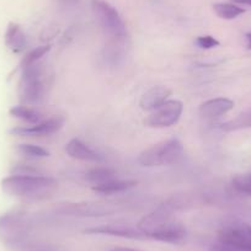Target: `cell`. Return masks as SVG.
Wrapping results in <instances>:
<instances>
[{
	"mask_svg": "<svg viewBox=\"0 0 251 251\" xmlns=\"http://www.w3.org/2000/svg\"><path fill=\"white\" fill-rule=\"evenodd\" d=\"M85 234L90 235H111V236H121V238L127 239H146L147 236L138 229V226H134L129 223H110L103 224L99 226H91L84 230Z\"/></svg>",
	"mask_w": 251,
	"mask_h": 251,
	"instance_id": "10",
	"label": "cell"
},
{
	"mask_svg": "<svg viewBox=\"0 0 251 251\" xmlns=\"http://www.w3.org/2000/svg\"><path fill=\"white\" fill-rule=\"evenodd\" d=\"M138 182L134 180H115L108 181V182L100 183V185H94L93 191L102 196H111L115 194H121V192L128 191L131 188L136 187Z\"/></svg>",
	"mask_w": 251,
	"mask_h": 251,
	"instance_id": "16",
	"label": "cell"
},
{
	"mask_svg": "<svg viewBox=\"0 0 251 251\" xmlns=\"http://www.w3.org/2000/svg\"><path fill=\"white\" fill-rule=\"evenodd\" d=\"M64 125V118L62 116H53L48 118L47 121L38 122L33 126L28 127H14L9 129V134L15 137H48L50 134H54L59 131Z\"/></svg>",
	"mask_w": 251,
	"mask_h": 251,
	"instance_id": "9",
	"label": "cell"
},
{
	"mask_svg": "<svg viewBox=\"0 0 251 251\" xmlns=\"http://www.w3.org/2000/svg\"><path fill=\"white\" fill-rule=\"evenodd\" d=\"M234 3L238 4H243V5H249L251 6V0H233Z\"/></svg>",
	"mask_w": 251,
	"mask_h": 251,
	"instance_id": "31",
	"label": "cell"
},
{
	"mask_svg": "<svg viewBox=\"0 0 251 251\" xmlns=\"http://www.w3.org/2000/svg\"><path fill=\"white\" fill-rule=\"evenodd\" d=\"M10 175H41L40 170L26 164H15L11 166Z\"/></svg>",
	"mask_w": 251,
	"mask_h": 251,
	"instance_id": "25",
	"label": "cell"
},
{
	"mask_svg": "<svg viewBox=\"0 0 251 251\" xmlns=\"http://www.w3.org/2000/svg\"><path fill=\"white\" fill-rule=\"evenodd\" d=\"M251 128V108L241 112L240 115L236 116L233 120L224 122L222 125V129L226 132L239 131V129Z\"/></svg>",
	"mask_w": 251,
	"mask_h": 251,
	"instance_id": "19",
	"label": "cell"
},
{
	"mask_svg": "<svg viewBox=\"0 0 251 251\" xmlns=\"http://www.w3.org/2000/svg\"><path fill=\"white\" fill-rule=\"evenodd\" d=\"M213 9L217 16L223 19V20H233V19L238 18L241 14L245 13V10L243 8H239L238 5H234V4L229 3L214 4Z\"/></svg>",
	"mask_w": 251,
	"mask_h": 251,
	"instance_id": "22",
	"label": "cell"
},
{
	"mask_svg": "<svg viewBox=\"0 0 251 251\" xmlns=\"http://www.w3.org/2000/svg\"><path fill=\"white\" fill-rule=\"evenodd\" d=\"M181 206V201L178 197H173V199L168 200L166 202H164L163 204L158 207L156 209H154L153 212H151L149 214L144 216L141 221L138 222L137 226H138L139 230L147 236V238H151L155 231H158L161 226H165L166 223L173 219V214L178 207Z\"/></svg>",
	"mask_w": 251,
	"mask_h": 251,
	"instance_id": "6",
	"label": "cell"
},
{
	"mask_svg": "<svg viewBox=\"0 0 251 251\" xmlns=\"http://www.w3.org/2000/svg\"><path fill=\"white\" fill-rule=\"evenodd\" d=\"M186 234H187L186 228L182 226V223L171 219L169 223H166L158 231H155L151 238L154 240L164 241V243L180 244L186 239Z\"/></svg>",
	"mask_w": 251,
	"mask_h": 251,
	"instance_id": "11",
	"label": "cell"
},
{
	"mask_svg": "<svg viewBox=\"0 0 251 251\" xmlns=\"http://www.w3.org/2000/svg\"><path fill=\"white\" fill-rule=\"evenodd\" d=\"M245 38H246V47H248L249 50H251V32L246 33Z\"/></svg>",
	"mask_w": 251,
	"mask_h": 251,
	"instance_id": "30",
	"label": "cell"
},
{
	"mask_svg": "<svg viewBox=\"0 0 251 251\" xmlns=\"http://www.w3.org/2000/svg\"><path fill=\"white\" fill-rule=\"evenodd\" d=\"M209 251H251V250L250 249L240 248V246L229 245V244H224L217 240V243H214L213 245L211 246Z\"/></svg>",
	"mask_w": 251,
	"mask_h": 251,
	"instance_id": "27",
	"label": "cell"
},
{
	"mask_svg": "<svg viewBox=\"0 0 251 251\" xmlns=\"http://www.w3.org/2000/svg\"><path fill=\"white\" fill-rule=\"evenodd\" d=\"M58 187L55 178L42 175H9L1 180L4 194L25 201H37L50 196Z\"/></svg>",
	"mask_w": 251,
	"mask_h": 251,
	"instance_id": "1",
	"label": "cell"
},
{
	"mask_svg": "<svg viewBox=\"0 0 251 251\" xmlns=\"http://www.w3.org/2000/svg\"><path fill=\"white\" fill-rule=\"evenodd\" d=\"M234 107V101L226 98H216L211 100L204 101L201 103L199 108L200 115L207 120H213V118L221 117L226 115Z\"/></svg>",
	"mask_w": 251,
	"mask_h": 251,
	"instance_id": "12",
	"label": "cell"
},
{
	"mask_svg": "<svg viewBox=\"0 0 251 251\" xmlns=\"http://www.w3.org/2000/svg\"><path fill=\"white\" fill-rule=\"evenodd\" d=\"M233 186L238 192L251 195V174L235 176L233 178Z\"/></svg>",
	"mask_w": 251,
	"mask_h": 251,
	"instance_id": "24",
	"label": "cell"
},
{
	"mask_svg": "<svg viewBox=\"0 0 251 251\" xmlns=\"http://www.w3.org/2000/svg\"><path fill=\"white\" fill-rule=\"evenodd\" d=\"M196 45L202 50H212L214 47H218L221 42L213 36H200L196 40Z\"/></svg>",
	"mask_w": 251,
	"mask_h": 251,
	"instance_id": "26",
	"label": "cell"
},
{
	"mask_svg": "<svg viewBox=\"0 0 251 251\" xmlns=\"http://www.w3.org/2000/svg\"><path fill=\"white\" fill-rule=\"evenodd\" d=\"M90 6L98 25L112 42L126 41L127 27L116 8L106 0H91Z\"/></svg>",
	"mask_w": 251,
	"mask_h": 251,
	"instance_id": "3",
	"label": "cell"
},
{
	"mask_svg": "<svg viewBox=\"0 0 251 251\" xmlns=\"http://www.w3.org/2000/svg\"><path fill=\"white\" fill-rule=\"evenodd\" d=\"M63 209L72 216H103L113 211L108 206L99 203H75Z\"/></svg>",
	"mask_w": 251,
	"mask_h": 251,
	"instance_id": "17",
	"label": "cell"
},
{
	"mask_svg": "<svg viewBox=\"0 0 251 251\" xmlns=\"http://www.w3.org/2000/svg\"><path fill=\"white\" fill-rule=\"evenodd\" d=\"M4 42L8 50H10L13 53H21L25 50L27 46V37H26L25 31L19 24L9 23L5 35H4Z\"/></svg>",
	"mask_w": 251,
	"mask_h": 251,
	"instance_id": "15",
	"label": "cell"
},
{
	"mask_svg": "<svg viewBox=\"0 0 251 251\" xmlns=\"http://www.w3.org/2000/svg\"><path fill=\"white\" fill-rule=\"evenodd\" d=\"M11 117L18 118V120L24 121V122L31 123V125H36V123L41 122V113L37 112L35 108L30 107L26 105H16L9 110Z\"/></svg>",
	"mask_w": 251,
	"mask_h": 251,
	"instance_id": "18",
	"label": "cell"
},
{
	"mask_svg": "<svg viewBox=\"0 0 251 251\" xmlns=\"http://www.w3.org/2000/svg\"><path fill=\"white\" fill-rule=\"evenodd\" d=\"M18 93L21 102L26 105L42 101L45 95V83L42 78V66L40 63L21 68Z\"/></svg>",
	"mask_w": 251,
	"mask_h": 251,
	"instance_id": "5",
	"label": "cell"
},
{
	"mask_svg": "<svg viewBox=\"0 0 251 251\" xmlns=\"http://www.w3.org/2000/svg\"><path fill=\"white\" fill-rule=\"evenodd\" d=\"M85 178L94 185H100L115 180L116 173L110 168H95L85 174Z\"/></svg>",
	"mask_w": 251,
	"mask_h": 251,
	"instance_id": "21",
	"label": "cell"
},
{
	"mask_svg": "<svg viewBox=\"0 0 251 251\" xmlns=\"http://www.w3.org/2000/svg\"><path fill=\"white\" fill-rule=\"evenodd\" d=\"M110 251H142L138 249H132V248H123V246H117V248L111 249Z\"/></svg>",
	"mask_w": 251,
	"mask_h": 251,
	"instance_id": "29",
	"label": "cell"
},
{
	"mask_svg": "<svg viewBox=\"0 0 251 251\" xmlns=\"http://www.w3.org/2000/svg\"><path fill=\"white\" fill-rule=\"evenodd\" d=\"M66 151L71 158L76 159V160L91 161V163H102L103 158L99 153H96L94 149L86 146L80 139L74 138L67 143Z\"/></svg>",
	"mask_w": 251,
	"mask_h": 251,
	"instance_id": "14",
	"label": "cell"
},
{
	"mask_svg": "<svg viewBox=\"0 0 251 251\" xmlns=\"http://www.w3.org/2000/svg\"><path fill=\"white\" fill-rule=\"evenodd\" d=\"M171 94H173L171 89L166 88V86H153L143 94L141 101H139V106L142 110L151 112V111L156 110L159 106L163 105L165 101H168Z\"/></svg>",
	"mask_w": 251,
	"mask_h": 251,
	"instance_id": "13",
	"label": "cell"
},
{
	"mask_svg": "<svg viewBox=\"0 0 251 251\" xmlns=\"http://www.w3.org/2000/svg\"><path fill=\"white\" fill-rule=\"evenodd\" d=\"M15 151L21 156H25L28 159H42L48 158L50 156V151H46L45 148L40 146H35V144H27V143H21L16 144Z\"/></svg>",
	"mask_w": 251,
	"mask_h": 251,
	"instance_id": "20",
	"label": "cell"
},
{
	"mask_svg": "<svg viewBox=\"0 0 251 251\" xmlns=\"http://www.w3.org/2000/svg\"><path fill=\"white\" fill-rule=\"evenodd\" d=\"M218 241L251 250V226L241 222L226 224L219 229Z\"/></svg>",
	"mask_w": 251,
	"mask_h": 251,
	"instance_id": "8",
	"label": "cell"
},
{
	"mask_svg": "<svg viewBox=\"0 0 251 251\" xmlns=\"http://www.w3.org/2000/svg\"><path fill=\"white\" fill-rule=\"evenodd\" d=\"M32 230V222L27 213L10 211L0 214V240L9 248L25 245Z\"/></svg>",
	"mask_w": 251,
	"mask_h": 251,
	"instance_id": "2",
	"label": "cell"
},
{
	"mask_svg": "<svg viewBox=\"0 0 251 251\" xmlns=\"http://www.w3.org/2000/svg\"><path fill=\"white\" fill-rule=\"evenodd\" d=\"M30 251H58V249L55 246H50V245H41L37 246V248L31 249Z\"/></svg>",
	"mask_w": 251,
	"mask_h": 251,
	"instance_id": "28",
	"label": "cell"
},
{
	"mask_svg": "<svg viewBox=\"0 0 251 251\" xmlns=\"http://www.w3.org/2000/svg\"><path fill=\"white\" fill-rule=\"evenodd\" d=\"M50 50V45H45L40 46V47H36L33 50H31L30 52L26 53L25 57L23 58L20 63V68H25V67L32 66L35 63H38V60L43 57V55L47 54Z\"/></svg>",
	"mask_w": 251,
	"mask_h": 251,
	"instance_id": "23",
	"label": "cell"
},
{
	"mask_svg": "<svg viewBox=\"0 0 251 251\" xmlns=\"http://www.w3.org/2000/svg\"><path fill=\"white\" fill-rule=\"evenodd\" d=\"M183 105L178 100H168L147 116L144 125L151 128H165L176 125L182 115Z\"/></svg>",
	"mask_w": 251,
	"mask_h": 251,
	"instance_id": "7",
	"label": "cell"
},
{
	"mask_svg": "<svg viewBox=\"0 0 251 251\" xmlns=\"http://www.w3.org/2000/svg\"><path fill=\"white\" fill-rule=\"evenodd\" d=\"M182 155V143L178 139L171 138L168 141L159 142V143L144 149L138 155V163L147 168L173 165V164L180 161Z\"/></svg>",
	"mask_w": 251,
	"mask_h": 251,
	"instance_id": "4",
	"label": "cell"
}]
</instances>
